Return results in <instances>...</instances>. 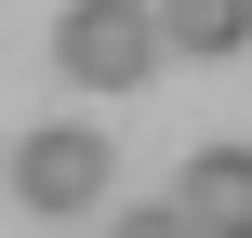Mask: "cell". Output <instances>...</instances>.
Segmentation results:
<instances>
[{
	"label": "cell",
	"mask_w": 252,
	"mask_h": 238,
	"mask_svg": "<svg viewBox=\"0 0 252 238\" xmlns=\"http://www.w3.org/2000/svg\"><path fill=\"white\" fill-rule=\"evenodd\" d=\"M159 53H173L159 0H66V26H53V66H66V79H93V93H133Z\"/></svg>",
	"instance_id": "obj_1"
},
{
	"label": "cell",
	"mask_w": 252,
	"mask_h": 238,
	"mask_svg": "<svg viewBox=\"0 0 252 238\" xmlns=\"http://www.w3.org/2000/svg\"><path fill=\"white\" fill-rule=\"evenodd\" d=\"M13 199H27V212H93V199H106V132H66V119L27 132V146H13Z\"/></svg>",
	"instance_id": "obj_2"
},
{
	"label": "cell",
	"mask_w": 252,
	"mask_h": 238,
	"mask_svg": "<svg viewBox=\"0 0 252 238\" xmlns=\"http://www.w3.org/2000/svg\"><path fill=\"white\" fill-rule=\"evenodd\" d=\"M173 199H186L199 225H252V146H199V159L173 172Z\"/></svg>",
	"instance_id": "obj_3"
},
{
	"label": "cell",
	"mask_w": 252,
	"mask_h": 238,
	"mask_svg": "<svg viewBox=\"0 0 252 238\" xmlns=\"http://www.w3.org/2000/svg\"><path fill=\"white\" fill-rule=\"evenodd\" d=\"M159 26H173V53H239L252 0H159Z\"/></svg>",
	"instance_id": "obj_4"
},
{
	"label": "cell",
	"mask_w": 252,
	"mask_h": 238,
	"mask_svg": "<svg viewBox=\"0 0 252 238\" xmlns=\"http://www.w3.org/2000/svg\"><path fill=\"white\" fill-rule=\"evenodd\" d=\"M106 238H213V225H199L186 199H146V212H120V225H106Z\"/></svg>",
	"instance_id": "obj_5"
},
{
	"label": "cell",
	"mask_w": 252,
	"mask_h": 238,
	"mask_svg": "<svg viewBox=\"0 0 252 238\" xmlns=\"http://www.w3.org/2000/svg\"><path fill=\"white\" fill-rule=\"evenodd\" d=\"M213 238H252V225H213Z\"/></svg>",
	"instance_id": "obj_6"
}]
</instances>
